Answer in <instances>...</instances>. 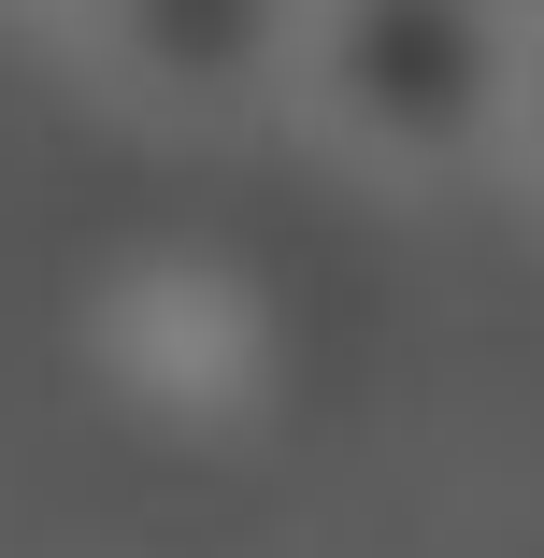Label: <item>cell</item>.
Returning <instances> with one entry per match:
<instances>
[{
    "instance_id": "1",
    "label": "cell",
    "mask_w": 544,
    "mask_h": 558,
    "mask_svg": "<svg viewBox=\"0 0 544 558\" xmlns=\"http://www.w3.org/2000/svg\"><path fill=\"white\" fill-rule=\"evenodd\" d=\"M530 15H544V0H315L287 100H301L373 186H473V172H516Z\"/></svg>"
},
{
    "instance_id": "2",
    "label": "cell",
    "mask_w": 544,
    "mask_h": 558,
    "mask_svg": "<svg viewBox=\"0 0 544 558\" xmlns=\"http://www.w3.org/2000/svg\"><path fill=\"white\" fill-rule=\"evenodd\" d=\"M301 15L315 0H72V44L116 100L215 130V116H273L301 86Z\"/></svg>"
},
{
    "instance_id": "3",
    "label": "cell",
    "mask_w": 544,
    "mask_h": 558,
    "mask_svg": "<svg viewBox=\"0 0 544 558\" xmlns=\"http://www.w3.org/2000/svg\"><path fill=\"white\" fill-rule=\"evenodd\" d=\"M516 172L544 186V15H530V100H516Z\"/></svg>"
},
{
    "instance_id": "4",
    "label": "cell",
    "mask_w": 544,
    "mask_h": 558,
    "mask_svg": "<svg viewBox=\"0 0 544 558\" xmlns=\"http://www.w3.org/2000/svg\"><path fill=\"white\" fill-rule=\"evenodd\" d=\"M44 15H72V0H44Z\"/></svg>"
}]
</instances>
